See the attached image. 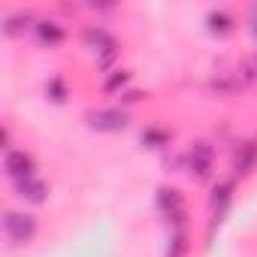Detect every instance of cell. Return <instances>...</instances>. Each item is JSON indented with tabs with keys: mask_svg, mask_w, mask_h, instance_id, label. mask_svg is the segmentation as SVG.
<instances>
[{
	"mask_svg": "<svg viewBox=\"0 0 257 257\" xmlns=\"http://www.w3.org/2000/svg\"><path fill=\"white\" fill-rule=\"evenodd\" d=\"M161 206L173 212V218L179 215V194L176 191H161Z\"/></svg>",
	"mask_w": 257,
	"mask_h": 257,
	"instance_id": "8",
	"label": "cell"
},
{
	"mask_svg": "<svg viewBox=\"0 0 257 257\" xmlns=\"http://www.w3.org/2000/svg\"><path fill=\"white\" fill-rule=\"evenodd\" d=\"M185 251H188V236H185V233L179 230V233L173 236V251H170L167 257H182Z\"/></svg>",
	"mask_w": 257,
	"mask_h": 257,
	"instance_id": "10",
	"label": "cell"
},
{
	"mask_svg": "<svg viewBox=\"0 0 257 257\" xmlns=\"http://www.w3.org/2000/svg\"><path fill=\"white\" fill-rule=\"evenodd\" d=\"M230 191H233V185H230V182H224L221 188H215V197H212V206H215V209H221V206H224V203L230 200Z\"/></svg>",
	"mask_w": 257,
	"mask_h": 257,
	"instance_id": "9",
	"label": "cell"
},
{
	"mask_svg": "<svg viewBox=\"0 0 257 257\" xmlns=\"http://www.w3.org/2000/svg\"><path fill=\"white\" fill-rule=\"evenodd\" d=\"M49 91L55 94V100H58V103L64 100V88H61V82H52V85H49Z\"/></svg>",
	"mask_w": 257,
	"mask_h": 257,
	"instance_id": "14",
	"label": "cell"
},
{
	"mask_svg": "<svg viewBox=\"0 0 257 257\" xmlns=\"http://www.w3.org/2000/svg\"><path fill=\"white\" fill-rule=\"evenodd\" d=\"M46 194H49V188H46L40 179H25V182H19V197H25V200H31V203H43Z\"/></svg>",
	"mask_w": 257,
	"mask_h": 257,
	"instance_id": "5",
	"label": "cell"
},
{
	"mask_svg": "<svg viewBox=\"0 0 257 257\" xmlns=\"http://www.w3.org/2000/svg\"><path fill=\"white\" fill-rule=\"evenodd\" d=\"M127 79H131V73H127V70H118L112 79H106V91H118L121 85H127Z\"/></svg>",
	"mask_w": 257,
	"mask_h": 257,
	"instance_id": "11",
	"label": "cell"
},
{
	"mask_svg": "<svg viewBox=\"0 0 257 257\" xmlns=\"http://www.w3.org/2000/svg\"><path fill=\"white\" fill-rule=\"evenodd\" d=\"M143 143H152V149H161V146L167 143V137H164V134H155V131H152V134H143Z\"/></svg>",
	"mask_w": 257,
	"mask_h": 257,
	"instance_id": "12",
	"label": "cell"
},
{
	"mask_svg": "<svg viewBox=\"0 0 257 257\" xmlns=\"http://www.w3.org/2000/svg\"><path fill=\"white\" fill-rule=\"evenodd\" d=\"M254 158H257V143H248L245 152L236 155V170H239V173H248V167L254 164Z\"/></svg>",
	"mask_w": 257,
	"mask_h": 257,
	"instance_id": "7",
	"label": "cell"
},
{
	"mask_svg": "<svg viewBox=\"0 0 257 257\" xmlns=\"http://www.w3.org/2000/svg\"><path fill=\"white\" fill-rule=\"evenodd\" d=\"M188 170H191L194 176H206V173L212 170V149H209L206 143H197V146L191 149V155H188Z\"/></svg>",
	"mask_w": 257,
	"mask_h": 257,
	"instance_id": "4",
	"label": "cell"
},
{
	"mask_svg": "<svg viewBox=\"0 0 257 257\" xmlns=\"http://www.w3.org/2000/svg\"><path fill=\"white\" fill-rule=\"evenodd\" d=\"M7 173L16 179V182H25V179H34V161L31 155L25 152H7Z\"/></svg>",
	"mask_w": 257,
	"mask_h": 257,
	"instance_id": "2",
	"label": "cell"
},
{
	"mask_svg": "<svg viewBox=\"0 0 257 257\" xmlns=\"http://www.w3.org/2000/svg\"><path fill=\"white\" fill-rule=\"evenodd\" d=\"M4 227H7V233H10L13 242H28L37 233V221L31 215H22V212H10L7 221H4Z\"/></svg>",
	"mask_w": 257,
	"mask_h": 257,
	"instance_id": "1",
	"label": "cell"
},
{
	"mask_svg": "<svg viewBox=\"0 0 257 257\" xmlns=\"http://www.w3.org/2000/svg\"><path fill=\"white\" fill-rule=\"evenodd\" d=\"M37 37H40L43 46H58V43L64 40V31H61L55 22H40V25H37Z\"/></svg>",
	"mask_w": 257,
	"mask_h": 257,
	"instance_id": "6",
	"label": "cell"
},
{
	"mask_svg": "<svg viewBox=\"0 0 257 257\" xmlns=\"http://www.w3.org/2000/svg\"><path fill=\"white\" fill-rule=\"evenodd\" d=\"M212 31H227V16H209Z\"/></svg>",
	"mask_w": 257,
	"mask_h": 257,
	"instance_id": "13",
	"label": "cell"
},
{
	"mask_svg": "<svg viewBox=\"0 0 257 257\" xmlns=\"http://www.w3.org/2000/svg\"><path fill=\"white\" fill-rule=\"evenodd\" d=\"M88 121H91V127H97V131H121V127L127 124L124 112H118V109H106V112H91V115H88Z\"/></svg>",
	"mask_w": 257,
	"mask_h": 257,
	"instance_id": "3",
	"label": "cell"
}]
</instances>
